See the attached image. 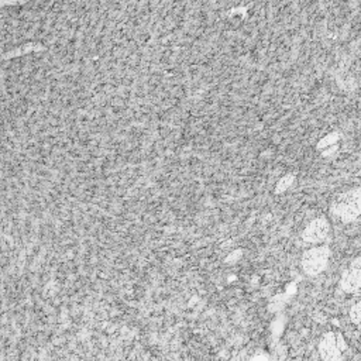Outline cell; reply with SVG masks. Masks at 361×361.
Segmentation results:
<instances>
[{
	"label": "cell",
	"instance_id": "cell-1",
	"mask_svg": "<svg viewBox=\"0 0 361 361\" xmlns=\"http://www.w3.org/2000/svg\"><path fill=\"white\" fill-rule=\"evenodd\" d=\"M327 256H329V251L325 247L315 248V250L308 251L304 257L305 270L308 271L309 274L320 272L323 270V267L326 265Z\"/></svg>",
	"mask_w": 361,
	"mask_h": 361
},
{
	"label": "cell",
	"instance_id": "cell-2",
	"mask_svg": "<svg viewBox=\"0 0 361 361\" xmlns=\"http://www.w3.org/2000/svg\"><path fill=\"white\" fill-rule=\"evenodd\" d=\"M327 223L325 220H315L313 223H310V226L306 229L305 232V240L309 241V243H319L322 240H325L327 233Z\"/></svg>",
	"mask_w": 361,
	"mask_h": 361
},
{
	"label": "cell",
	"instance_id": "cell-3",
	"mask_svg": "<svg viewBox=\"0 0 361 361\" xmlns=\"http://www.w3.org/2000/svg\"><path fill=\"white\" fill-rule=\"evenodd\" d=\"M322 354H323L325 359H337L338 356H340L338 347L336 346L335 340L332 338V335H329L326 340L323 341V344H322Z\"/></svg>",
	"mask_w": 361,
	"mask_h": 361
},
{
	"label": "cell",
	"instance_id": "cell-4",
	"mask_svg": "<svg viewBox=\"0 0 361 361\" xmlns=\"http://www.w3.org/2000/svg\"><path fill=\"white\" fill-rule=\"evenodd\" d=\"M359 285H360V271L357 267L356 270L350 271L347 278L343 280V286L347 291H356V289H359Z\"/></svg>",
	"mask_w": 361,
	"mask_h": 361
},
{
	"label": "cell",
	"instance_id": "cell-5",
	"mask_svg": "<svg viewBox=\"0 0 361 361\" xmlns=\"http://www.w3.org/2000/svg\"><path fill=\"white\" fill-rule=\"evenodd\" d=\"M353 320L359 323V305H356V308L353 309Z\"/></svg>",
	"mask_w": 361,
	"mask_h": 361
}]
</instances>
